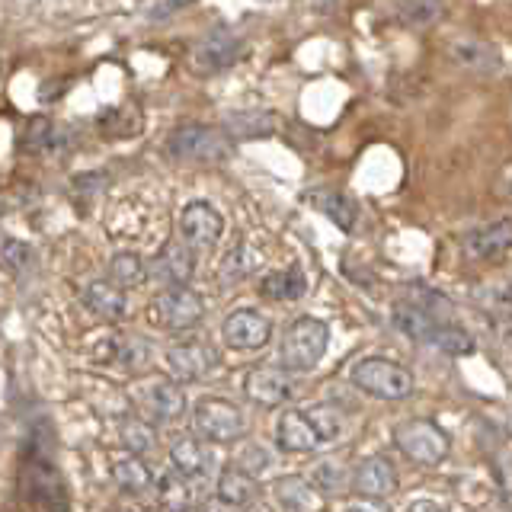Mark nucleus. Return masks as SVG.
<instances>
[{"mask_svg":"<svg viewBox=\"0 0 512 512\" xmlns=\"http://www.w3.org/2000/svg\"><path fill=\"white\" fill-rule=\"evenodd\" d=\"M327 346H330V330L324 320L298 317L282 333L279 359L288 372H314L320 359L327 356Z\"/></svg>","mask_w":512,"mask_h":512,"instance_id":"obj_1","label":"nucleus"},{"mask_svg":"<svg viewBox=\"0 0 512 512\" xmlns=\"http://www.w3.org/2000/svg\"><path fill=\"white\" fill-rule=\"evenodd\" d=\"M352 384L378 400H407L416 388L413 375L404 365L381 359V356H368L352 365Z\"/></svg>","mask_w":512,"mask_h":512,"instance_id":"obj_2","label":"nucleus"},{"mask_svg":"<svg viewBox=\"0 0 512 512\" xmlns=\"http://www.w3.org/2000/svg\"><path fill=\"white\" fill-rule=\"evenodd\" d=\"M192 426L202 439L215 442V445H228L244 439L247 432V416L237 404L224 397H202L196 410H192Z\"/></svg>","mask_w":512,"mask_h":512,"instance_id":"obj_3","label":"nucleus"},{"mask_svg":"<svg viewBox=\"0 0 512 512\" xmlns=\"http://www.w3.org/2000/svg\"><path fill=\"white\" fill-rule=\"evenodd\" d=\"M167 151L180 160H199V164H224L231 157V135L208 125H183L167 141Z\"/></svg>","mask_w":512,"mask_h":512,"instance_id":"obj_4","label":"nucleus"},{"mask_svg":"<svg viewBox=\"0 0 512 512\" xmlns=\"http://www.w3.org/2000/svg\"><path fill=\"white\" fill-rule=\"evenodd\" d=\"M394 445L400 455H407L413 464H439L448 455V436L445 429L432 420H404L394 426Z\"/></svg>","mask_w":512,"mask_h":512,"instance_id":"obj_5","label":"nucleus"},{"mask_svg":"<svg viewBox=\"0 0 512 512\" xmlns=\"http://www.w3.org/2000/svg\"><path fill=\"white\" fill-rule=\"evenodd\" d=\"M205 317V301L186 285H167L151 301V324L164 330H189Z\"/></svg>","mask_w":512,"mask_h":512,"instance_id":"obj_6","label":"nucleus"},{"mask_svg":"<svg viewBox=\"0 0 512 512\" xmlns=\"http://www.w3.org/2000/svg\"><path fill=\"white\" fill-rule=\"evenodd\" d=\"M244 394L260 407H282L295 397V378L285 365L282 368H272V365L250 368L244 378Z\"/></svg>","mask_w":512,"mask_h":512,"instance_id":"obj_7","label":"nucleus"},{"mask_svg":"<svg viewBox=\"0 0 512 512\" xmlns=\"http://www.w3.org/2000/svg\"><path fill=\"white\" fill-rule=\"evenodd\" d=\"M240 39L234 36L231 29H212L208 36H202L196 42V48H192V71H199V74H218L224 68H231V64L240 58Z\"/></svg>","mask_w":512,"mask_h":512,"instance_id":"obj_8","label":"nucleus"},{"mask_svg":"<svg viewBox=\"0 0 512 512\" xmlns=\"http://www.w3.org/2000/svg\"><path fill=\"white\" fill-rule=\"evenodd\" d=\"M221 336H224V343H228L231 349H240V352L263 349L272 340V320L263 317L260 311L240 308V311L224 317Z\"/></svg>","mask_w":512,"mask_h":512,"instance_id":"obj_9","label":"nucleus"},{"mask_svg":"<svg viewBox=\"0 0 512 512\" xmlns=\"http://www.w3.org/2000/svg\"><path fill=\"white\" fill-rule=\"evenodd\" d=\"M180 234L192 250H212L224 234V218L215 205L189 202L180 215Z\"/></svg>","mask_w":512,"mask_h":512,"instance_id":"obj_10","label":"nucleus"},{"mask_svg":"<svg viewBox=\"0 0 512 512\" xmlns=\"http://www.w3.org/2000/svg\"><path fill=\"white\" fill-rule=\"evenodd\" d=\"M215 365H218L215 346H208L202 340L176 343L167 349V368L176 381H199L208 372H215Z\"/></svg>","mask_w":512,"mask_h":512,"instance_id":"obj_11","label":"nucleus"},{"mask_svg":"<svg viewBox=\"0 0 512 512\" xmlns=\"http://www.w3.org/2000/svg\"><path fill=\"white\" fill-rule=\"evenodd\" d=\"M196 272V250H192L186 240H170V244L160 250L151 266H148V279L160 285H186Z\"/></svg>","mask_w":512,"mask_h":512,"instance_id":"obj_12","label":"nucleus"},{"mask_svg":"<svg viewBox=\"0 0 512 512\" xmlns=\"http://www.w3.org/2000/svg\"><path fill=\"white\" fill-rule=\"evenodd\" d=\"M141 404L157 423H176L186 416V394L180 388V381L154 378L148 388L141 391Z\"/></svg>","mask_w":512,"mask_h":512,"instance_id":"obj_13","label":"nucleus"},{"mask_svg":"<svg viewBox=\"0 0 512 512\" xmlns=\"http://www.w3.org/2000/svg\"><path fill=\"white\" fill-rule=\"evenodd\" d=\"M352 490L365 500H384V496H391L397 490V471L388 458H365L359 461V468L352 471Z\"/></svg>","mask_w":512,"mask_h":512,"instance_id":"obj_14","label":"nucleus"},{"mask_svg":"<svg viewBox=\"0 0 512 512\" xmlns=\"http://www.w3.org/2000/svg\"><path fill=\"white\" fill-rule=\"evenodd\" d=\"M464 250L477 260H496L512 250V218H496L464 237Z\"/></svg>","mask_w":512,"mask_h":512,"instance_id":"obj_15","label":"nucleus"},{"mask_svg":"<svg viewBox=\"0 0 512 512\" xmlns=\"http://www.w3.org/2000/svg\"><path fill=\"white\" fill-rule=\"evenodd\" d=\"M170 464L186 477L208 480L215 471V452L208 448V439H176L170 448Z\"/></svg>","mask_w":512,"mask_h":512,"instance_id":"obj_16","label":"nucleus"},{"mask_svg":"<svg viewBox=\"0 0 512 512\" xmlns=\"http://www.w3.org/2000/svg\"><path fill=\"white\" fill-rule=\"evenodd\" d=\"M276 439H279V448H285V452H298V455L301 452H314L317 445H324L304 410H288V413L279 416Z\"/></svg>","mask_w":512,"mask_h":512,"instance_id":"obj_17","label":"nucleus"},{"mask_svg":"<svg viewBox=\"0 0 512 512\" xmlns=\"http://www.w3.org/2000/svg\"><path fill=\"white\" fill-rule=\"evenodd\" d=\"M23 487L29 493V500H36L42 506H52V509H64L68 500L61 496V484H58V474L48 461H36L32 458L23 471Z\"/></svg>","mask_w":512,"mask_h":512,"instance_id":"obj_18","label":"nucleus"},{"mask_svg":"<svg viewBox=\"0 0 512 512\" xmlns=\"http://www.w3.org/2000/svg\"><path fill=\"white\" fill-rule=\"evenodd\" d=\"M205 484H208V480L186 477L183 471L170 468L157 480V496H160V503L170 506V509H189V506H196L202 500Z\"/></svg>","mask_w":512,"mask_h":512,"instance_id":"obj_19","label":"nucleus"},{"mask_svg":"<svg viewBox=\"0 0 512 512\" xmlns=\"http://www.w3.org/2000/svg\"><path fill=\"white\" fill-rule=\"evenodd\" d=\"M308 202L317 208V212H324L336 228L340 231H356V224H359V208L356 202H352L346 192L340 189H327V186H320V189H311L308 192Z\"/></svg>","mask_w":512,"mask_h":512,"instance_id":"obj_20","label":"nucleus"},{"mask_svg":"<svg viewBox=\"0 0 512 512\" xmlns=\"http://www.w3.org/2000/svg\"><path fill=\"white\" fill-rule=\"evenodd\" d=\"M391 324L404 333V336H410L413 343H426V346H432V336H436V327L442 324L439 317H432L429 311H423L420 304H413V301H400V304H394V311H391Z\"/></svg>","mask_w":512,"mask_h":512,"instance_id":"obj_21","label":"nucleus"},{"mask_svg":"<svg viewBox=\"0 0 512 512\" xmlns=\"http://www.w3.org/2000/svg\"><path fill=\"white\" fill-rule=\"evenodd\" d=\"M84 304L103 320H125L128 314V301H125V288L122 285H109V282H87L84 288Z\"/></svg>","mask_w":512,"mask_h":512,"instance_id":"obj_22","label":"nucleus"},{"mask_svg":"<svg viewBox=\"0 0 512 512\" xmlns=\"http://www.w3.org/2000/svg\"><path fill=\"white\" fill-rule=\"evenodd\" d=\"M215 493H218V500L228 503V506H247V503L256 500L260 484H256V477L250 471H244L240 464H234V468H224L218 474Z\"/></svg>","mask_w":512,"mask_h":512,"instance_id":"obj_23","label":"nucleus"},{"mask_svg":"<svg viewBox=\"0 0 512 512\" xmlns=\"http://www.w3.org/2000/svg\"><path fill=\"white\" fill-rule=\"evenodd\" d=\"M304 292H308V279H304L301 266L266 272L263 282H260V295L269 301H298Z\"/></svg>","mask_w":512,"mask_h":512,"instance_id":"obj_24","label":"nucleus"},{"mask_svg":"<svg viewBox=\"0 0 512 512\" xmlns=\"http://www.w3.org/2000/svg\"><path fill=\"white\" fill-rule=\"evenodd\" d=\"M276 125H279V119L263 109L228 112V116H224V128H228L231 138H266L276 132Z\"/></svg>","mask_w":512,"mask_h":512,"instance_id":"obj_25","label":"nucleus"},{"mask_svg":"<svg viewBox=\"0 0 512 512\" xmlns=\"http://www.w3.org/2000/svg\"><path fill=\"white\" fill-rule=\"evenodd\" d=\"M112 480H116L122 493H132V496H141L154 487V474L148 471V464L138 458H125L112 464Z\"/></svg>","mask_w":512,"mask_h":512,"instance_id":"obj_26","label":"nucleus"},{"mask_svg":"<svg viewBox=\"0 0 512 512\" xmlns=\"http://www.w3.org/2000/svg\"><path fill=\"white\" fill-rule=\"evenodd\" d=\"M445 16V0H400L397 20L407 29H426L436 26Z\"/></svg>","mask_w":512,"mask_h":512,"instance_id":"obj_27","label":"nucleus"},{"mask_svg":"<svg viewBox=\"0 0 512 512\" xmlns=\"http://www.w3.org/2000/svg\"><path fill=\"white\" fill-rule=\"evenodd\" d=\"M276 500L282 509H311L314 506V480L301 474H288L276 480Z\"/></svg>","mask_w":512,"mask_h":512,"instance_id":"obj_28","label":"nucleus"},{"mask_svg":"<svg viewBox=\"0 0 512 512\" xmlns=\"http://www.w3.org/2000/svg\"><path fill=\"white\" fill-rule=\"evenodd\" d=\"M452 55L468 71H496L500 68V58H496L493 48L487 42H477V39H458L452 45Z\"/></svg>","mask_w":512,"mask_h":512,"instance_id":"obj_29","label":"nucleus"},{"mask_svg":"<svg viewBox=\"0 0 512 512\" xmlns=\"http://www.w3.org/2000/svg\"><path fill=\"white\" fill-rule=\"evenodd\" d=\"M109 279L122 288H138L144 279H148V266H144V260L138 253L122 250L109 260Z\"/></svg>","mask_w":512,"mask_h":512,"instance_id":"obj_30","label":"nucleus"},{"mask_svg":"<svg viewBox=\"0 0 512 512\" xmlns=\"http://www.w3.org/2000/svg\"><path fill=\"white\" fill-rule=\"evenodd\" d=\"M404 298L413 301V304H420L423 311H429L432 317H439V320H452L455 317V304L448 301L442 292H436V288H429L423 282H410L404 288Z\"/></svg>","mask_w":512,"mask_h":512,"instance_id":"obj_31","label":"nucleus"},{"mask_svg":"<svg viewBox=\"0 0 512 512\" xmlns=\"http://www.w3.org/2000/svg\"><path fill=\"white\" fill-rule=\"evenodd\" d=\"M432 346L442 349L445 356H471L474 352V336L458 327L455 320H442L436 327V336H432Z\"/></svg>","mask_w":512,"mask_h":512,"instance_id":"obj_32","label":"nucleus"},{"mask_svg":"<svg viewBox=\"0 0 512 512\" xmlns=\"http://www.w3.org/2000/svg\"><path fill=\"white\" fill-rule=\"evenodd\" d=\"M304 413H308V420L314 423L317 436H320V442H324V445H330V442L340 439V432H343V410H340V407H333V404H317V407H308Z\"/></svg>","mask_w":512,"mask_h":512,"instance_id":"obj_33","label":"nucleus"},{"mask_svg":"<svg viewBox=\"0 0 512 512\" xmlns=\"http://www.w3.org/2000/svg\"><path fill=\"white\" fill-rule=\"evenodd\" d=\"M256 263H260V256H256V250H250L247 244L234 247L228 256H224L221 263V282H244L250 272L256 269Z\"/></svg>","mask_w":512,"mask_h":512,"instance_id":"obj_34","label":"nucleus"},{"mask_svg":"<svg viewBox=\"0 0 512 512\" xmlns=\"http://www.w3.org/2000/svg\"><path fill=\"white\" fill-rule=\"evenodd\" d=\"M112 356H116V362H122L125 368H132V372H138V368L148 365L151 359V346L141 340V336H119L116 343H112Z\"/></svg>","mask_w":512,"mask_h":512,"instance_id":"obj_35","label":"nucleus"},{"mask_svg":"<svg viewBox=\"0 0 512 512\" xmlns=\"http://www.w3.org/2000/svg\"><path fill=\"white\" fill-rule=\"evenodd\" d=\"M311 480H314V487L320 493H327V496L343 493L346 484H352V477L346 474V468H343V464H336V461H320L314 468V474H311Z\"/></svg>","mask_w":512,"mask_h":512,"instance_id":"obj_36","label":"nucleus"},{"mask_svg":"<svg viewBox=\"0 0 512 512\" xmlns=\"http://www.w3.org/2000/svg\"><path fill=\"white\" fill-rule=\"evenodd\" d=\"M122 442H125V448L132 455L151 452V448H154V426L138 420V416H135V420H125L122 423Z\"/></svg>","mask_w":512,"mask_h":512,"instance_id":"obj_37","label":"nucleus"},{"mask_svg":"<svg viewBox=\"0 0 512 512\" xmlns=\"http://www.w3.org/2000/svg\"><path fill=\"white\" fill-rule=\"evenodd\" d=\"M26 148L29 151H39L48 154L58 148V128L48 122V119H32L29 122V132H26Z\"/></svg>","mask_w":512,"mask_h":512,"instance_id":"obj_38","label":"nucleus"},{"mask_svg":"<svg viewBox=\"0 0 512 512\" xmlns=\"http://www.w3.org/2000/svg\"><path fill=\"white\" fill-rule=\"evenodd\" d=\"M32 260V250L29 244H23V240H13L7 237L4 244H0V263H4L10 272H23Z\"/></svg>","mask_w":512,"mask_h":512,"instance_id":"obj_39","label":"nucleus"},{"mask_svg":"<svg viewBox=\"0 0 512 512\" xmlns=\"http://www.w3.org/2000/svg\"><path fill=\"white\" fill-rule=\"evenodd\" d=\"M234 464H240V468L250 471V474H263L272 464V452H269V448H263V445H247L244 452L237 455Z\"/></svg>","mask_w":512,"mask_h":512,"instance_id":"obj_40","label":"nucleus"},{"mask_svg":"<svg viewBox=\"0 0 512 512\" xmlns=\"http://www.w3.org/2000/svg\"><path fill=\"white\" fill-rule=\"evenodd\" d=\"M183 7H189V0H167V4H164V7H157L151 16H154V20H160V16H170V13L183 10Z\"/></svg>","mask_w":512,"mask_h":512,"instance_id":"obj_41","label":"nucleus"},{"mask_svg":"<svg viewBox=\"0 0 512 512\" xmlns=\"http://www.w3.org/2000/svg\"><path fill=\"white\" fill-rule=\"evenodd\" d=\"M410 509L416 512V509H442L439 503H426V500H416V503H410Z\"/></svg>","mask_w":512,"mask_h":512,"instance_id":"obj_42","label":"nucleus"}]
</instances>
